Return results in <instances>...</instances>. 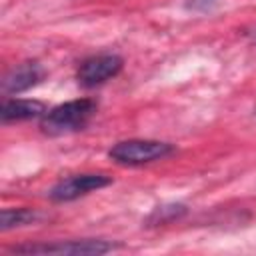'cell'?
<instances>
[{"label":"cell","mask_w":256,"mask_h":256,"mask_svg":"<svg viewBox=\"0 0 256 256\" xmlns=\"http://www.w3.org/2000/svg\"><path fill=\"white\" fill-rule=\"evenodd\" d=\"M98 110V102L94 98H76L64 104L50 108L40 118V128L48 136L72 134L88 126L92 116Z\"/></svg>","instance_id":"obj_1"},{"label":"cell","mask_w":256,"mask_h":256,"mask_svg":"<svg viewBox=\"0 0 256 256\" xmlns=\"http://www.w3.org/2000/svg\"><path fill=\"white\" fill-rule=\"evenodd\" d=\"M176 152V146L164 140H148V138H130L116 142L108 156L120 166H144L158 160H164Z\"/></svg>","instance_id":"obj_2"},{"label":"cell","mask_w":256,"mask_h":256,"mask_svg":"<svg viewBox=\"0 0 256 256\" xmlns=\"http://www.w3.org/2000/svg\"><path fill=\"white\" fill-rule=\"evenodd\" d=\"M118 244L100 240V238H82V240H60V242H44V244H20L12 246L14 254H64V256H100L116 250Z\"/></svg>","instance_id":"obj_3"},{"label":"cell","mask_w":256,"mask_h":256,"mask_svg":"<svg viewBox=\"0 0 256 256\" xmlns=\"http://www.w3.org/2000/svg\"><path fill=\"white\" fill-rule=\"evenodd\" d=\"M124 68V58L116 52H100L84 58L76 68V80L82 88H96L116 78Z\"/></svg>","instance_id":"obj_4"},{"label":"cell","mask_w":256,"mask_h":256,"mask_svg":"<svg viewBox=\"0 0 256 256\" xmlns=\"http://www.w3.org/2000/svg\"><path fill=\"white\" fill-rule=\"evenodd\" d=\"M112 184V178L100 172H84V174H72L66 176L62 180H58L50 190H48V198L56 204H64V202H72L78 200L90 192H96L100 188H106Z\"/></svg>","instance_id":"obj_5"},{"label":"cell","mask_w":256,"mask_h":256,"mask_svg":"<svg viewBox=\"0 0 256 256\" xmlns=\"http://www.w3.org/2000/svg\"><path fill=\"white\" fill-rule=\"evenodd\" d=\"M46 72L42 68L40 62L36 60H24L16 66H12L4 78H2V92L6 96H12V94H20V92H26L30 88H34L36 84H40L44 80Z\"/></svg>","instance_id":"obj_6"},{"label":"cell","mask_w":256,"mask_h":256,"mask_svg":"<svg viewBox=\"0 0 256 256\" xmlns=\"http://www.w3.org/2000/svg\"><path fill=\"white\" fill-rule=\"evenodd\" d=\"M46 112H48L46 104L30 98H4L0 106V118L4 124L42 118Z\"/></svg>","instance_id":"obj_7"},{"label":"cell","mask_w":256,"mask_h":256,"mask_svg":"<svg viewBox=\"0 0 256 256\" xmlns=\"http://www.w3.org/2000/svg\"><path fill=\"white\" fill-rule=\"evenodd\" d=\"M38 218H40V214L34 208H4L0 228H2V232H6V230H12V228L28 226V224L36 222Z\"/></svg>","instance_id":"obj_8"},{"label":"cell","mask_w":256,"mask_h":256,"mask_svg":"<svg viewBox=\"0 0 256 256\" xmlns=\"http://www.w3.org/2000/svg\"><path fill=\"white\" fill-rule=\"evenodd\" d=\"M184 214H186V206H182V204L158 206V208L150 214L148 222H152V224H166V222L178 220V218H180V216H184Z\"/></svg>","instance_id":"obj_9"},{"label":"cell","mask_w":256,"mask_h":256,"mask_svg":"<svg viewBox=\"0 0 256 256\" xmlns=\"http://www.w3.org/2000/svg\"><path fill=\"white\" fill-rule=\"evenodd\" d=\"M216 2H218V0H188L186 6H188L190 10H200V12H204V10H210Z\"/></svg>","instance_id":"obj_10"}]
</instances>
